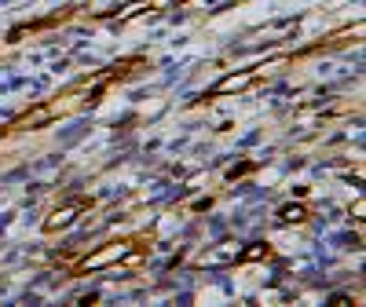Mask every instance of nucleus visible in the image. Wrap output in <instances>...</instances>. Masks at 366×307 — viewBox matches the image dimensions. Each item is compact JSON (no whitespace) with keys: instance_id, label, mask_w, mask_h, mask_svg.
<instances>
[{"instance_id":"1","label":"nucleus","mask_w":366,"mask_h":307,"mask_svg":"<svg viewBox=\"0 0 366 307\" xmlns=\"http://www.w3.org/2000/svg\"><path fill=\"white\" fill-rule=\"evenodd\" d=\"M256 81V70H242V73H227L213 84V95H231V92H242Z\"/></svg>"},{"instance_id":"2","label":"nucleus","mask_w":366,"mask_h":307,"mask_svg":"<svg viewBox=\"0 0 366 307\" xmlns=\"http://www.w3.org/2000/svg\"><path fill=\"white\" fill-rule=\"evenodd\" d=\"M238 256H242V249L234 245V241H220L213 252H202V256H198V263H202V267H220V263L238 260Z\"/></svg>"},{"instance_id":"3","label":"nucleus","mask_w":366,"mask_h":307,"mask_svg":"<svg viewBox=\"0 0 366 307\" xmlns=\"http://www.w3.org/2000/svg\"><path fill=\"white\" fill-rule=\"evenodd\" d=\"M125 252H128V245H107V249H99L96 256H85V260H81V271H99V267L121 260Z\"/></svg>"},{"instance_id":"4","label":"nucleus","mask_w":366,"mask_h":307,"mask_svg":"<svg viewBox=\"0 0 366 307\" xmlns=\"http://www.w3.org/2000/svg\"><path fill=\"white\" fill-rule=\"evenodd\" d=\"M77 212H81V201H70V205H62V209H55V212H51L44 227H48V230H59V227H70Z\"/></svg>"},{"instance_id":"5","label":"nucleus","mask_w":366,"mask_h":307,"mask_svg":"<svg viewBox=\"0 0 366 307\" xmlns=\"http://www.w3.org/2000/svg\"><path fill=\"white\" fill-rule=\"evenodd\" d=\"M51 118H55V110H51V106H41V110H33V113H26V118H19L15 128H37V124L51 121Z\"/></svg>"},{"instance_id":"6","label":"nucleus","mask_w":366,"mask_h":307,"mask_svg":"<svg viewBox=\"0 0 366 307\" xmlns=\"http://www.w3.org/2000/svg\"><path fill=\"white\" fill-rule=\"evenodd\" d=\"M279 220H282V223H300V220H304V205H282V209H279Z\"/></svg>"},{"instance_id":"7","label":"nucleus","mask_w":366,"mask_h":307,"mask_svg":"<svg viewBox=\"0 0 366 307\" xmlns=\"http://www.w3.org/2000/svg\"><path fill=\"white\" fill-rule=\"evenodd\" d=\"M242 256H245V260H260V256H268V249H260V245H256V249H250V252H242Z\"/></svg>"}]
</instances>
